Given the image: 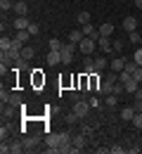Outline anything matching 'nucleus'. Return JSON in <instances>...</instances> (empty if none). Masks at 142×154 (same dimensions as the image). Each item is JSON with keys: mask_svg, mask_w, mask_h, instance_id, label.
<instances>
[{"mask_svg": "<svg viewBox=\"0 0 142 154\" xmlns=\"http://www.w3.org/2000/svg\"><path fill=\"white\" fill-rule=\"evenodd\" d=\"M78 21H81V26L83 24H90V12H81V14H78Z\"/></svg>", "mask_w": 142, "mask_h": 154, "instance_id": "obj_35", "label": "nucleus"}, {"mask_svg": "<svg viewBox=\"0 0 142 154\" xmlns=\"http://www.w3.org/2000/svg\"><path fill=\"white\" fill-rule=\"evenodd\" d=\"M133 123H135V128H142V112H135V116H133Z\"/></svg>", "mask_w": 142, "mask_h": 154, "instance_id": "obj_34", "label": "nucleus"}, {"mask_svg": "<svg viewBox=\"0 0 142 154\" xmlns=\"http://www.w3.org/2000/svg\"><path fill=\"white\" fill-rule=\"evenodd\" d=\"M133 107H135V112H142V100H135V104H133Z\"/></svg>", "mask_w": 142, "mask_h": 154, "instance_id": "obj_43", "label": "nucleus"}, {"mask_svg": "<svg viewBox=\"0 0 142 154\" xmlns=\"http://www.w3.org/2000/svg\"><path fill=\"white\" fill-rule=\"evenodd\" d=\"M81 31H83V36H92V33L97 31V26H95V24L90 21V24H83V26H81Z\"/></svg>", "mask_w": 142, "mask_h": 154, "instance_id": "obj_21", "label": "nucleus"}, {"mask_svg": "<svg viewBox=\"0 0 142 154\" xmlns=\"http://www.w3.org/2000/svg\"><path fill=\"white\" fill-rule=\"evenodd\" d=\"M47 45H50V50H62V45H64V43H62L59 38H50Z\"/></svg>", "mask_w": 142, "mask_h": 154, "instance_id": "obj_28", "label": "nucleus"}, {"mask_svg": "<svg viewBox=\"0 0 142 154\" xmlns=\"http://www.w3.org/2000/svg\"><path fill=\"white\" fill-rule=\"evenodd\" d=\"M88 102H90V107H92V109H95V107H100V100H97V97H88Z\"/></svg>", "mask_w": 142, "mask_h": 154, "instance_id": "obj_40", "label": "nucleus"}, {"mask_svg": "<svg viewBox=\"0 0 142 154\" xmlns=\"http://www.w3.org/2000/svg\"><path fill=\"white\" fill-rule=\"evenodd\" d=\"M33 55H36V50H33L31 45H24V48H21V59H24V62H31Z\"/></svg>", "mask_w": 142, "mask_h": 154, "instance_id": "obj_14", "label": "nucleus"}, {"mask_svg": "<svg viewBox=\"0 0 142 154\" xmlns=\"http://www.w3.org/2000/svg\"><path fill=\"white\" fill-rule=\"evenodd\" d=\"M90 109H92V107H90V102H88V97H81V100H76V102H74V112H76V114L81 116V119H83L85 114H88Z\"/></svg>", "mask_w": 142, "mask_h": 154, "instance_id": "obj_3", "label": "nucleus"}, {"mask_svg": "<svg viewBox=\"0 0 142 154\" xmlns=\"http://www.w3.org/2000/svg\"><path fill=\"white\" fill-rule=\"evenodd\" d=\"M0 10H2V12L14 10V2H12V0H0Z\"/></svg>", "mask_w": 142, "mask_h": 154, "instance_id": "obj_29", "label": "nucleus"}, {"mask_svg": "<svg viewBox=\"0 0 142 154\" xmlns=\"http://www.w3.org/2000/svg\"><path fill=\"white\" fill-rule=\"evenodd\" d=\"M123 85H125V93H130V95H135V93L140 90V81H137V78H130V81L123 83Z\"/></svg>", "mask_w": 142, "mask_h": 154, "instance_id": "obj_10", "label": "nucleus"}, {"mask_svg": "<svg viewBox=\"0 0 142 154\" xmlns=\"http://www.w3.org/2000/svg\"><path fill=\"white\" fill-rule=\"evenodd\" d=\"M14 109H17V107H14V104H7V107H5V104H2V121H5V119H7V121H10V119H12V116H14Z\"/></svg>", "mask_w": 142, "mask_h": 154, "instance_id": "obj_19", "label": "nucleus"}, {"mask_svg": "<svg viewBox=\"0 0 142 154\" xmlns=\"http://www.w3.org/2000/svg\"><path fill=\"white\" fill-rule=\"evenodd\" d=\"M123 29H125L128 33H130V31H137V19H135V17H125V19H123Z\"/></svg>", "mask_w": 142, "mask_h": 154, "instance_id": "obj_13", "label": "nucleus"}, {"mask_svg": "<svg viewBox=\"0 0 142 154\" xmlns=\"http://www.w3.org/2000/svg\"><path fill=\"white\" fill-rule=\"evenodd\" d=\"M111 48H114V52H119V55H121V50H123V40H114V43H111Z\"/></svg>", "mask_w": 142, "mask_h": 154, "instance_id": "obj_38", "label": "nucleus"}, {"mask_svg": "<svg viewBox=\"0 0 142 154\" xmlns=\"http://www.w3.org/2000/svg\"><path fill=\"white\" fill-rule=\"evenodd\" d=\"M26 31H29V33H31V36H38V31H41V26H38V24H33V21H31V26H29V29H26Z\"/></svg>", "mask_w": 142, "mask_h": 154, "instance_id": "obj_36", "label": "nucleus"}, {"mask_svg": "<svg viewBox=\"0 0 142 154\" xmlns=\"http://www.w3.org/2000/svg\"><path fill=\"white\" fill-rule=\"evenodd\" d=\"M78 119H81V116L76 114V112H71V114H66V116H64V121H66V123H69V126H74V123H76V121H78Z\"/></svg>", "mask_w": 142, "mask_h": 154, "instance_id": "obj_26", "label": "nucleus"}, {"mask_svg": "<svg viewBox=\"0 0 142 154\" xmlns=\"http://www.w3.org/2000/svg\"><path fill=\"white\" fill-rule=\"evenodd\" d=\"M123 71H128L130 76L137 71V64H135V59H130V62H125V66H123Z\"/></svg>", "mask_w": 142, "mask_h": 154, "instance_id": "obj_23", "label": "nucleus"}, {"mask_svg": "<svg viewBox=\"0 0 142 154\" xmlns=\"http://www.w3.org/2000/svg\"><path fill=\"white\" fill-rule=\"evenodd\" d=\"M83 38H85V36H83V31H71V33H69V43H76V45H78Z\"/></svg>", "mask_w": 142, "mask_h": 154, "instance_id": "obj_20", "label": "nucleus"}, {"mask_svg": "<svg viewBox=\"0 0 142 154\" xmlns=\"http://www.w3.org/2000/svg\"><path fill=\"white\" fill-rule=\"evenodd\" d=\"M95 66H97V71H104V69L109 66V62H107L104 57H97V59H95Z\"/></svg>", "mask_w": 142, "mask_h": 154, "instance_id": "obj_25", "label": "nucleus"}, {"mask_svg": "<svg viewBox=\"0 0 142 154\" xmlns=\"http://www.w3.org/2000/svg\"><path fill=\"white\" fill-rule=\"evenodd\" d=\"M14 12H17L19 17H26V12H29V5H26L24 0H17V2H14Z\"/></svg>", "mask_w": 142, "mask_h": 154, "instance_id": "obj_15", "label": "nucleus"}, {"mask_svg": "<svg viewBox=\"0 0 142 154\" xmlns=\"http://www.w3.org/2000/svg\"><path fill=\"white\" fill-rule=\"evenodd\" d=\"M111 93H114V95H121V93H125V85H123L121 81H116V83H114V90H111Z\"/></svg>", "mask_w": 142, "mask_h": 154, "instance_id": "obj_30", "label": "nucleus"}, {"mask_svg": "<svg viewBox=\"0 0 142 154\" xmlns=\"http://www.w3.org/2000/svg\"><path fill=\"white\" fill-rule=\"evenodd\" d=\"M104 102H107V107H116V102H119V95H114V93H111V95H107V100H104Z\"/></svg>", "mask_w": 142, "mask_h": 154, "instance_id": "obj_32", "label": "nucleus"}, {"mask_svg": "<svg viewBox=\"0 0 142 154\" xmlns=\"http://www.w3.org/2000/svg\"><path fill=\"white\" fill-rule=\"evenodd\" d=\"M109 66H111V71L119 74V71H123V66H125V59L123 57H114L111 62H109Z\"/></svg>", "mask_w": 142, "mask_h": 154, "instance_id": "obj_11", "label": "nucleus"}, {"mask_svg": "<svg viewBox=\"0 0 142 154\" xmlns=\"http://www.w3.org/2000/svg\"><path fill=\"white\" fill-rule=\"evenodd\" d=\"M140 45H142V38H140Z\"/></svg>", "mask_w": 142, "mask_h": 154, "instance_id": "obj_45", "label": "nucleus"}, {"mask_svg": "<svg viewBox=\"0 0 142 154\" xmlns=\"http://www.w3.org/2000/svg\"><path fill=\"white\" fill-rule=\"evenodd\" d=\"M71 142H74V147L83 149V147H85V142H88V135H85V133H76L74 137H71Z\"/></svg>", "mask_w": 142, "mask_h": 154, "instance_id": "obj_8", "label": "nucleus"}, {"mask_svg": "<svg viewBox=\"0 0 142 154\" xmlns=\"http://www.w3.org/2000/svg\"><path fill=\"white\" fill-rule=\"evenodd\" d=\"M45 62H47L50 66L62 64V50H50V52H47V57H45Z\"/></svg>", "mask_w": 142, "mask_h": 154, "instance_id": "obj_6", "label": "nucleus"}, {"mask_svg": "<svg viewBox=\"0 0 142 154\" xmlns=\"http://www.w3.org/2000/svg\"><path fill=\"white\" fill-rule=\"evenodd\" d=\"M97 31H100V36H107V38H109V36L114 33V24H111V21H104V24L97 26Z\"/></svg>", "mask_w": 142, "mask_h": 154, "instance_id": "obj_9", "label": "nucleus"}, {"mask_svg": "<svg viewBox=\"0 0 142 154\" xmlns=\"http://www.w3.org/2000/svg\"><path fill=\"white\" fill-rule=\"evenodd\" d=\"M133 78H137V81H140V83H142V66H137V71L133 74Z\"/></svg>", "mask_w": 142, "mask_h": 154, "instance_id": "obj_41", "label": "nucleus"}, {"mask_svg": "<svg viewBox=\"0 0 142 154\" xmlns=\"http://www.w3.org/2000/svg\"><path fill=\"white\" fill-rule=\"evenodd\" d=\"M12 137V126L10 123H2L0 126V140H10Z\"/></svg>", "mask_w": 142, "mask_h": 154, "instance_id": "obj_17", "label": "nucleus"}, {"mask_svg": "<svg viewBox=\"0 0 142 154\" xmlns=\"http://www.w3.org/2000/svg\"><path fill=\"white\" fill-rule=\"evenodd\" d=\"M133 116H135V107H123L121 109V119L123 121H133Z\"/></svg>", "mask_w": 142, "mask_h": 154, "instance_id": "obj_18", "label": "nucleus"}, {"mask_svg": "<svg viewBox=\"0 0 142 154\" xmlns=\"http://www.w3.org/2000/svg\"><path fill=\"white\" fill-rule=\"evenodd\" d=\"M135 5H137V7L142 10V0H135Z\"/></svg>", "mask_w": 142, "mask_h": 154, "instance_id": "obj_44", "label": "nucleus"}, {"mask_svg": "<svg viewBox=\"0 0 142 154\" xmlns=\"http://www.w3.org/2000/svg\"><path fill=\"white\" fill-rule=\"evenodd\" d=\"M109 154H123V149H121V145H114L111 149H109Z\"/></svg>", "mask_w": 142, "mask_h": 154, "instance_id": "obj_39", "label": "nucleus"}, {"mask_svg": "<svg viewBox=\"0 0 142 154\" xmlns=\"http://www.w3.org/2000/svg\"><path fill=\"white\" fill-rule=\"evenodd\" d=\"M14 38H19L21 43H26V40L31 38V33H29V31H17V36H14Z\"/></svg>", "mask_w": 142, "mask_h": 154, "instance_id": "obj_33", "label": "nucleus"}, {"mask_svg": "<svg viewBox=\"0 0 142 154\" xmlns=\"http://www.w3.org/2000/svg\"><path fill=\"white\" fill-rule=\"evenodd\" d=\"M74 52H76V43H64L62 45V64H69L74 59Z\"/></svg>", "mask_w": 142, "mask_h": 154, "instance_id": "obj_4", "label": "nucleus"}, {"mask_svg": "<svg viewBox=\"0 0 142 154\" xmlns=\"http://www.w3.org/2000/svg\"><path fill=\"white\" fill-rule=\"evenodd\" d=\"M0 102H2V104H14V107H21V95L2 88V90H0Z\"/></svg>", "mask_w": 142, "mask_h": 154, "instance_id": "obj_1", "label": "nucleus"}, {"mask_svg": "<svg viewBox=\"0 0 142 154\" xmlns=\"http://www.w3.org/2000/svg\"><path fill=\"white\" fill-rule=\"evenodd\" d=\"M81 133H85L88 137H90V135H92V128H90V126H83V128H81Z\"/></svg>", "mask_w": 142, "mask_h": 154, "instance_id": "obj_42", "label": "nucleus"}, {"mask_svg": "<svg viewBox=\"0 0 142 154\" xmlns=\"http://www.w3.org/2000/svg\"><path fill=\"white\" fill-rule=\"evenodd\" d=\"M10 48H12V38H7V36H2V38H0V50L5 52V50H10Z\"/></svg>", "mask_w": 142, "mask_h": 154, "instance_id": "obj_24", "label": "nucleus"}, {"mask_svg": "<svg viewBox=\"0 0 142 154\" xmlns=\"http://www.w3.org/2000/svg\"><path fill=\"white\" fill-rule=\"evenodd\" d=\"M130 74H128V71H119V81H121V83H128V81H130Z\"/></svg>", "mask_w": 142, "mask_h": 154, "instance_id": "obj_37", "label": "nucleus"}, {"mask_svg": "<svg viewBox=\"0 0 142 154\" xmlns=\"http://www.w3.org/2000/svg\"><path fill=\"white\" fill-rule=\"evenodd\" d=\"M29 26H31V21L26 19V17H19V19H14V29H17V31H26Z\"/></svg>", "mask_w": 142, "mask_h": 154, "instance_id": "obj_16", "label": "nucleus"}, {"mask_svg": "<svg viewBox=\"0 0 142 154\" xmlns=\"http://www.w3.org/2000/svg\"><path fill=\"white\" fill-rule=\"evenodd\" d=\"M59 137H62V145H71V137H74V135L69 133V131H64V133H59ZM59 145V147H62Z\"/></svg>", "mask_w": 142, "mask_h": 154, "instance_id": "obj_27", "label": "nucleus"}, {"mask_svg": "<svg viewBox=\"0 0 142 154\" xmlns=\"http://www.w3.org/2000/svg\"><path fill=\"white\" fill-rule=\"evenodd\" d=\"M140 38H142V33H137V31L128 33V43H133V45H140Z\"/></svg>", "mask_w": 142, "mask_h": 154, "instance_id": "obj_22", "label": "nucleus"}, {"mask_svg": "<svg viewBox=\"0 0 142 154\" xmlns=\"http://www.w3.org/2000/svg\"><path fill=\"white\" fill-rule=\"evenodd\" d=\"M83 69H85V74H88V76H92V74H97V66H95V59L85 57V62H83Z\"/></svg>", "mask_w": 142, "mask_h": 154, "instance_id": "obj_12", "label": "nucleus"}, {"mask_svg": "<svg viewBox=\"0 0 142 154\" xmlns=\"http://www.w3.org/2000/svg\"><path fill=\"white\" fill-rule=\"evenodd\" d=\"M78 48H81V52H83V55H90V52H92V50L97 48V40H95V38H90V36H85V38L78 43Z\"/></svg>", "mask_w": 142, "mask_h": 154, "instance_id": "obj_5", "label": "nucleus"}, {"mask_svg": "<svg viewBox=\"0 0 142 154\" xmlns=\"http://www.w3.org/2000/svg\"><path fill=\"white\" fill-rule=\"evenodd\" d=\"M21 142H24V149L26 152H33V149H38L43 142L41 135H26V137H21Z\"/></svg>", "mask_w": 142, "mask_h": 154, "instance_id": "obj_2", "label": "nucleus"}, {"mask_svg": "<svg viewBox=\"0 0 142 154\" xmlns=\"http://www.w3.org/2000/svg\"><path fill=\"white\" fill-rule=\"evenodd\" d=\"M97 48H100L102 52H111V50H114V48H111V40L107 38V36H100V38H97Z\"/></svg>", "mask_w": 142, "mask_h": 154, "instance_id": "obj_7", "label": "nucleus"}, {"mask_svg": "<svg viewBox=\"0 0 142 154\" xmlns=\"http://www.w3.org/2000/svg\"><path fill=\"white\" fill-rule=\"evenodd\" d=\"M133 59H135V64H137V66H142V45H137V50H135Z\"/></svg>", "mask_w": 142, "mask_h": 154, "instance_id": "obj_31", "label": "nucleus"}]
</instances>
